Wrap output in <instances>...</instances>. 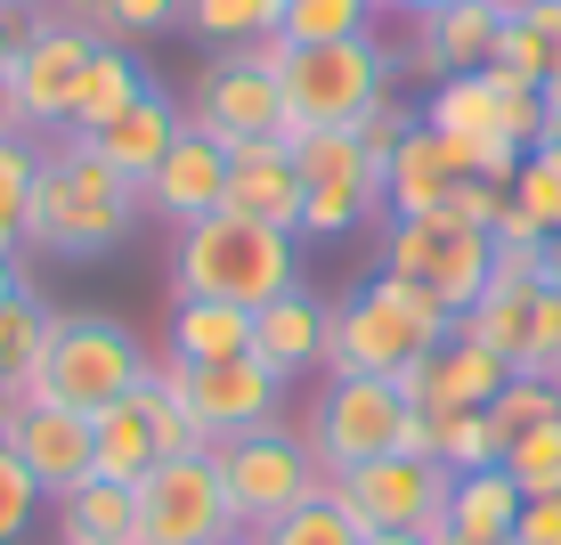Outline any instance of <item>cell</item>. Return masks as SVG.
<instances>
[{
	"label": "cell",
	"instance_id": "5b68a950",
	"mask_svg": "<svg viewBox=\"0 0 561 545\" xmlns=\"http://www.w3.org/2000/svg\"><path fill=\"white\" fill-rule=\"evenodd\" d=\"M285 139L294 130H358V114L399 90V57L358 33V42H318L285 49Z\"/></svg>",
	"mask_w": 561,
	"mask_h": 545
},
{
	"label": "cell",
	"instance_id": "7c38bea8",
	"mask_svg": "<svg viewBox=\"0 0 561 545\" xmlns=\"http://www.w3.org/2000/svg\"><path fill=\"white\" fill-rule=\"evenodd\" d=\"M448 464L432 456H375V464H351V473H325V489L342 497V513L358 530H415L432 537L448 521Z\"/></svg>",
	"mask_w": 561,
	"mask_h": 545
},
{
	"label": "cell",
	"instance_id": "ffe728a7",
	"mask_svg": "<svg viewBox=\"0 0 561 545\" xmlns=\"http://www.w3.org/2000/svg\"><path fill=\"white\" fill-rule=\"evenodd\" d=\"M220 212H244V220H268V228H294V237H301V163H294V139L228 147V204Z\"/></svg>",
	"mask_w": 561,
	"mask_h": 545
},
{
	"label": "cell",
	"instance_id": "681fc988",
	"mask_svg": "<svg viewBox=\"0 0 561 545\" xmlns=\"http://www.w3.org/2000/svg\"><path fill=\"white\" fill-rule=\"evenodd\" d=\"M211 545H261L253 530H228V537H211Z\"/></svg>",
	"mask_w": 561,
	"mask_h": 545
},
{
	"label": "cell",
	"instance_id": "ab89813d",
	"mask_svg": "<svg viewBox=\"0 0 561 545\" xmlns=\"http://www.w3.org/2000/svg\"><path fill=\"white\" fill-rule=\"evenodd\" d=\"M415 123H423V106H415V99H399V90H391V99H375V106L358 114V147H366V155L382 163V155H391L399 139H408Z\"/></svg>",
	"mask_w": 561,
	"mask_h": 545
},
{
	"label": "cell",
	"instance_id": "9a60e30c",
	"mask_svg": "<svg viewBox=\"0 0 561 545\" xmlns=\"http://www.w3.org/2000/svg\"><path fill=\"white\" fill-rule=\"evenodd\" d=\"M505 383H513V366L496 359V350H480L472 334H448L439 350H423L408 375H399V391H408L415 416H480Z\"/></svg>",
	"mask_w": 561,
	"mask_h": 545
},
{
	"label": "cell",
	"instance_id": "30bf717a",
	"mask_svg": "<svg viewBox=\"0 0 561 545\" xmlns=\"http://www.w3.org/2000/svg\"><path fill=\"white\" fill-rule=\"evenodd\" d=\"M130 497H139L130 545H211V537L237 530V504H228V480H220V456H211V447L163 456Z\"/></svg>",
	"mask_w": 561,
	"mask_h": 545
},
{
	"label": "cell",
	"instance_id": "484cf974",
	"mask_svg": "<svg viewBox=\"0 0 561 545\" xmlns=\"http://www.w3.org/2000/svg\"><path fill=\"white\" fill-rule=\"evenodd\" d=\"M163 359H187V366H220V359H253V309L237 302H171V334H163Z\"/></svg>",
	"mask_w": 561,
	"mask_h": 545
},
{
	"label": "cell",
	"instance_id": "7a4b0ae2",
	"mask_svg": "<svg viewBox=\"0 0 561 545\" xmlns=\"http://www.w3.org/2000/svg\"><path fill=\"white\" fill-rule=\"evenodd\" d=\"M301 285V237L294 228L244 220V212H211L187 220L171 245V302H237V309H268L277 294Z\"/></svg>",
	"mask_w": 561,
	"mask_h": 545
},
{
	"label": "cell",
	"instance_id": "d4e9b609",
	"mask_svg": "<svg viewBox=\"0 0 561 545\" xmlns=\"http://www.w3.org/2000/svg\"><path fill=\"white\" fill-rule=\"evenodd\" d=\"M520 480L505 473V464H489V473H456L448 480V530L456 545H513V521H520Z\"/></svg>",
	"mask_w": 561,
	"mask_h": 545
},
{
	"label": "cell",
	"instance_id": "52a82bcc",
	"mask_svg": "<svg viewBox=\"0 0 561 545\" xmlns=\"http://www.w3.org/2000/svg\"><path fill=\"white\" fill-rule=\"evenodd\" d=\"M211 456H220L237 530H268V521H285L294 504H309L325 489L318 447H309V432H294V423H261V432H244V440H220Z\"/></svg>",
	"mask_w": 561,
	"mask_h": 545
},
{
	"label": "cell",
	"instance_id": "1f68e13d",
	"mask_svg": "<svg viewBox=\"0 0 561 545\" xmlns=\"http://www.w3.org/2000/svg\"><path fill=\"white\" fill-rule=\"evenodd\" d=\"M180 16H187V0H99L90 9V42H163V33H180Z\"/></svg>",
	"mask_w": 561,
	"mask_h": 545
},
{
	"label": "cell",
	"instance_id": "44dd1931",
	"mask_svg": "<svg viewBox=\"0 0 561 545\" xmlns=\"http://www.w3.org/2000/svg\"><path fill=\"white\" fill-rule=\"evenodd\" d=\"M325 334H334V302L309 294V285H294V294H277L268 309H253V359L277 383L318 375L325 366Z\"/></svg>",
	"mask_w": 561,
	"mask_h": 545
},
{
	"label": "cell",
	"instance_id": "7dc6e473",
	"mask_svg": "<svg viewBox=\"0 0 561 545\" xmlns=\"http://www.w3.org/2000/svg\"><path fill=\"white\" fill-rule=\"evenodd\" d=\"M546 285H561V228L546 237Z\"/></svg>",
	"mask_w": 561,
	"mask_h": 545
},
{
	"label": "cell",
	"instance_id": "277c9868",
	"mask_svg": "<svg viewBox=\"0 0 561 545\" xmlns=\"http://www.w3.org/2000/svg\"><path fill=\"white\" fill-rule=\"evenodd\" d=\"M456 334V318L439 309L432 294H415V285L399 277H366L358 294L334 302V334H325V375H408L423 350H439Z\"/></svg>",
	"mask_w": 561,
	"mask_h": 545
},
{
	"label": "cell",
	"instance_id": "d6986e66",
	"mask_svg": "<svg viewBox=\"0 0 561 545\" xmlns=\"http://www.w3.org/2000/svg\"><path fill=\"white\" fill-rule=\"evenodd\" d=\"M139 204L154 212V220H171V228H187V220H211V212L228 204V147L220 139H204L196 123L180 130V147L154 163V180L139 188Z\"/></svg>",
	"mask_w": 561,
	"mask_h": 545
},
{
	"label": "cell",
	"instance_id": "83f0119b",
	"mask_svg": "<svg viewBox=\"0 0 561 545\" xmlns=\"http://www.w3.org/2000/svg\"><path fill=\"white\" fill-rule=\"evenodd\" d=\"M49 326H57V309L42 302V285H25V294H16L9 309H0V399H25L33 359H42Z\"/></svg>",
	"mask_w": 561,
	"mask_h": 545
},
{
	"label": "cell",
	"instance_id": "603a6c76",
	"mask_svg": "<svg viewBox=\"0 0 561 545\" xmlns=\"http://www.w3.org/2000/svg\"><path fill=\"white\" fill-rule=\"evenodd\" d=\"M180 130H187V106H180V99H163V90H147V99H139V106H123L90 147H99L106 163L123 171V180H139V188H147V180H154V163L180 147Z\"/></svg>",
	"mask_w": 561,
	"mask_h": 545
},
{
	"label": "cell",
	"instance_id": "8d00e7d4",
	"mask_svg": "<svg viewBox=\"0 0 561 545\" xmlns=\"http://www.w3.org/2000/svg\"><path fill=\"white\" fill-rule=\"evenodd\" d=\"M561 416V383H546V375H513L505 391L489 399V423L505 440H520V432H537V423H553Z\"/></svg>",
	"mask_w": 561,
	"mask_h": 545
},
{
	"label": "cell",
	"instance_id": "f1b7e54d",
	"mask_svg": "<svg viewBox=\"0 0 561 545\" xmlns=\"http://www.w3.org/2000/svg\"><path fill=\"white\" fill-rule=\"evenodd\" d=\"M546 294V285H537ZM537 294H480L472 309L456 318V334H472L480 350H496V359L520 375V359H529V318H537Z\"/></svg>",
	"mask_w": 561,
	"mask_h": 545
},
{
	"label": "cell",
	"instance_id": "4dcf8cb0",
	"mask_svg": "<svg viewBox=\"0 0 561 545\" xmlns=\"http://www.w3.org/2000/svg\"><path fill=\"white\" fill-rule=\"evenodd\" d=\"M277 16H285V0H187L180 25L220 49H253V42H277Z\"/></svg>",
	"mask_w": 561,
	"mask_h": 545
},
{
	"label": "cell",
	"instance_id": "d6a6232c",
	"mask_svg": "<svg viewBox=\"0 0 561 545\" xmlns=\"http://www.w3.org/2000/svg\"><path fill=\"white\" fill-rule=\"evenodd\" d=\"M432 464H448V473H489V464H505V432L489 423V407H480V416H432Z\"/></svg>",
	"mask_w": 561,
	"mask_h": 545
},
{
	"label": "cell",
	"instance_id": "60d3db41",
	"mask_svg": "<svg viewBox=\"0 0 561 545\" xmlns=\"http://www.w3.org/2000/svg\"><path fill=\"white\" fill-rule=\"evenodd\" d=\"M520 375H546L561 383V285L537 294V318H529V359H520Z\"/></svg>",
	"mask_w": 561,
	"mask_h": 545
},
{
	"label": "cell",
	"instance_id": "3957f363",
	"mask_svg": "<svg viewBox=\"0 0 561 545\" xmlns=\"http://www.w3.org/2000/svg\"><path fill=\"white\" fill-rule=\"evenodd\" d=\"M154 359H163V350H147V334L130 318H106V309H57L42 359H33L25 399L73 407V416H99V407L139 391V383L154 375Z\"/></svg>",
	"mask_w": 561,
	"mask_h": 545
},
{
	"label": "cell",
	"instance_id": "7402d4cb",
	"mask_svg": "<svg viewBox=\"0 0 561 545\" xmlns=\"http://www.w3.org/2000/svg\"><path fill=\"white\" fill-rule=\"evenodd\" d=\"M163 464V440H154V416H147V383L130 399H114L90 416V480H123V489H139V480Z\"/></svg>",
	"mask_w": 561,
	"mask_h": 545
},
{
	"label": "cell",
	"instance_id": "f35d334b",
	"mask_svg": "<svg viewBox=\"0 0 561 545\" xmlns=\"http://www.w3.org/2000/svg\"><path fill=\"white\" fill-rule=\"evenodd\" d=\"M33 180H42V139H0V228H16V237L33 212Z\"/></svg>",
	"mask_w": 561,
	"mask_h": 545
},
{
	"label": "cell",
	"instance_id": "f907efd6",
	"mask_svg": "<svg viewBox=\"0 0 561 545\" xmlns=\"http://www.w3.org/2000/svg\"><path fill=\"white\" fill-rule=\"evenodd\" d=\"M9 49H16V25H0V66H9Z\"/></svg>",
	"mask_w": 561,
	"mask_h": 545
},
{
	"label": "cell",
	"instance_id": "c3c4849f",
	"mask_svg": "<svg viewBox=\"0 0 561 545\" xmlns=\"http://www.w3.org/2000/svg\"><path fill=\"white\" fill-rule=\"evenodd\" d=\"M42 0H0V25H16V16H33Z\"/></svg>",
	"mask_w": 561,
	"mask_h": 545
},
{
	"label": "cell",
	"instance_id": "836d02e7",
	"mask_svg": "<svg viewBox=\"0 0 561 545\" xmlns=\"http://www.w3.org/2000/svg\"><path fill=\"white\" fill-rule=\"evenodd\" d=\"M253 537H261V545H366V530L342 513L334 489H318L309 504H294L285 521H268V530H253Z\"/></svg>",
	"mask_w": 561,
	"mask_h": 545
},
{
	"label": "cell",
	"instance_id": "74e56055",
	"mask_svg": "<svg viewBox=\"0 0 561 545\" xmlns=\"http://www.w3.org/2000/svg\"><path fill=\"white\" fill-rule=\"evenodd\" d=\"M42 480L25 473V464H16V447L0 440V545H25L33 537V521H42Z\"/></svg>",
	"mask_w": 561,
	"mask_h": 545
},
{
	"label": "cell",
	"instance_id": "7bdbcfd3",
	"mask_svg": "<svg viewBox=\"0 0 561 545\" xmlns=\"http://www.w3.org/2000/svg\"><path fill=\"white\" fill-rule=\"evenodd\" d=\"M90 9H99V0H42L49 25H90Z\"/></svg>",
	"mask_w": 561,
	"mask_h": 545
},
{
	"label": "cell",
	"instance_id": "e0dca14e",
	"mask_svg": "<svg viewBox=\"0 0 561 545\" xmlns=\"http://www.w3.org/2000/svg\"><path fill=\"white\" fill-rule=\"evenodd\" d=\"M472 180V147L448 139V130L415 123L408 139H399L391 155H382V212L391 220H423V212L448 204V188Z\"/></svg>",
	"mask_w": 561,
	"mask_h": 545
},
{
	"label": "cell",
	"instance_id": "4316f807",
	"mask_svg": "<svg viewBox=\"0 0 561 545\" xmlns=\"http://www.w3.org/2000/svg\"><path fill=\"white\" fill-rule=\"evenodd\" d=\"M139 530V497L123 480H82L57 497V545H130Z\"/></svg>",
	"mask_w": 561,
	"mask_h": 545
},
{
	"label": "cell",
	"instance_id": "6da1fadb",
	"mask_svg": "<svg viewBox=\"0 0 561 545\" xmlns=\"http://www.w3.org/2000/svg\"><path fill=\"white\" fill-rule=\"evenodd\" d=\"M139 180H123L90 139H49L25 212V252L33 261H106L139 228Z\"/></svg>",
	"mask_w": 561,
	"mask_h": 545
},
{
	"label": "cell",
	"instance_id": "5bb4252c",
	"mask_svg": "<svg viewBox=\"0 0 561 545\" xmlns=\"http://www.w3.org/2000/svg\"><path fill=\"white\" fill-rule=\"evenodd\" d=\"M90 49H99V42H90L82 25H49V16H33V25L16 33L0 82L16 90V106L33 114V130H42V139H66V99H73V82H82Z\"/></svg>",
	"mask_w": 561,
	"mask_h": 545
},
{
	"label": "cell",
	"instance_id": "2e32d148",
	"mask_svg": "<svg viewBox=\"0 0 561 545\" xmlns=\"http://www.w3.org/2000/svg\"><path fill=\"white\" fill-rule=\"evenodd\" d=\"M0 440L16 447V464H25L33 480H42V497H49V504L90 480V416H73V407L9 399V423H0Z\"/></svg>",
	"mask_w": 561,
	"mask_h": 545
},
{
	"label": "cell",
	"instance_id": "9c48e42d",
	"mask_svg": "<svg viewBox=\"0 0 561 545\" xmlns=\"http://www.w3.org/2000/svg\"><path fill=\"white\" fill-rule=\"evenodd\" d=\"M285 42H253V49H220L196 73V99H187V123L220 147L244 139H285Z\"/></svg>",
	"mask_w": 561,
	"mask_h": 545
},
{
	"label": "cell",
	"instance_id": "8992f818",
	"mask_svg": "<svg viewBox=\"0 0 561 545\" xmlns=\"http://www.w3.org/2000/svg\"><path fill=\"white\" fill-rule=\"evenodd\" d=\"M489 252L496 237L489 228H463L448 220V212H423V220H391L382 228V277L415 285V294H432L448 318H463V309L480 302V285H489Z\"/></svg>",
	"mask_w": 561,
	"mask_h": 545
},
{
	"label": "cell",
	"instance_id": "e575fe53",
	"mask_svg": "<svg viewBox=\"0 0 561 545\" xmlns=\"http://www.w3.org/2000/svg\"><path fill=\"white\" fill-rule=\"evenodd\" d=\"M505 473L520 480V497H561V416L505 440Z\"/></svg>",
	"mask_w": 561,
	"mask_h": 545
},
{
	"label": "cell",
	"instance_id": "f546056e",
	"mask_svg": "<svg viewBox=\"0 0 561 545\" xmlns=\"http://www.w3.org/2000/svg\"><path fill=\"white\" fill-rule=\"evenodd\" d=\"M375 0H285L277 16V42L285 49H318V42H358V33H375Z\"/></svg>",
	"mask_w": 561,
	"mask_h": 545
},
{
	"label": "cell",
	"instance_id": "ac0fdd59",
	"mask_svg": "<svg viewBox=\"0 0 561 545\" xmlns=\"http://www.w3.org/2000/svg\"><path fill=\"white\" fill-rule=\"evenodd\" d=\"M496 33H505V0H456L439 16H415L408 73H423V90L448 82V73H480L496 66Z\"/></svg>",
	"mask_w": 561,
	"mask_h": 545
},
{
	"label": "cell",
	"instance_id": "b9f144b4",
	"mask_svg": "<svg viewBox=\"0 0 561 545\" xmlns=\"http://www.w3.org/2000/svg\"><path fill=\"white\" fill-rule=\"evenodd\" d=\"M513 545H561V497H529V504H520Z\"/></svg>",
	"mask_w": 561,
	"mask_h": 545
},
{
	"label": "cell",
	"instance_id": "ee69618b",
	"mask_svg": "<svg viewBox=\"0 0 561 545\" xmlns=\"http://www.w3.org/2000/svg\"><path fill=\"white\" fill-rule=\"evenodd\" d=\"M375 9H391V16H408V25H415V16H439V9H456V0H375Z\"/></svg>",
	"mask_w": 561,
	"mask_h": 545
},
{
	"label": "cell",
	"instance_id": "8fae6325",
	"mask_svg": "<svg viewBox=\"0 0 561 545\" xmlns=\"http://www.w3.org/2000/svg\"><path fill=\"white\" fill-rule=\"evenodd\" d=\"M301 163V237H351L382 212V163L358 147V130H294Z\"/></svg>",
	"mask_w": 561,
	"mask_h": 545
},
{
	"label": "cell",
	"instance_id": "4fadbf2b",
	"mask_svg": "<svg viewBox=\"0 0 561 545\" xmlns=\"http://www.w3.org/2000/svg\"><path fill=\"white\" fill-rule=\"evenodd\" d=\"M154 375L180 391V407L196 416V432L220 447V440H244L261 423H285V383L268 375L261 359H220V366H187V359H154Z\"/></svg>",
	"mask_w": 561,
	"mask_h": 545
},
{
	"label": "cell",
	"instance_id": "d590c367",
	"mask_svg": "<svg viewBox=\"0 0 561 545\" xmlns=\"http://www.w3.org/2000/svg\"><path fill=\"white\" fill-rule=\"evenodd\" d=\"M513 204L529 212L546 237L561 228V139H546V147L520 155V171H513Z\"/></svg>",
	"mask_w": 561,
	"mask_h": 545
},
{
	"label": "cell",
	"instance_id": "cb8c5ba5",
	"mask_svg": "<svg viewBox=\"0 0 561 545\" xmlns=\"http://www.w3.org/2000/svg\"><path fill=\"white\" fill-rule=\"evenodd\" d=\"M147 90H154V82H147L139 57L114 49V42H99V49H90V66H82V82H73V99H66V139H99L114 114L139 106Z\"/></svg>",
	"mask_w": 561,
	"mask_h": 545
},
{
	"label": "cell",
	"instance_id": "ba28073f",
	"mask_svg": "<svg viewBox=\"0 0 561 545\" xmlns=\"http://www.w3.org/2000/svg\"><path fill=\"white\" fill-rule=\"evenodd\" d=\"M408 432H415V407L391 375H325L318 407H309V447H318L325 473L408 456Z\"/></svg>",
	"mask_w": 561,
	"mask_h": 545
},
{
	"label": "cell",
	"instance_id": "f6af8a7d",
	"mask_svg": "<svg viewBox=\"0 0 561 545\" xmlns=\"http://www.w3.org/2000/svg\"><path fill=\"white\" fill-rule=\"evenodd\" d=\"M25 285H33V277H25V261H0V309H9L16 294H25Z\"/></svg>",
	"mask_w": 561,
	"mask_h": 545
},
{
	"label": "cell",
	"instance_id": "816d5d0a",
	"mask_svg": "<svg viewBox=\"0 0 561 545\" xmlns=\"http://www.w3.org/2000/svg\"><path fill=\"white\" fill-rule=\"evenodd\" d=\"M546 139H561V114H553V130H546Z\"/></svg>",
	"mask_w": 561,
	"mask_h": 545
},
{
	"label": "cell",
	"instance_id": "bcb514c9",
	"mask_svg": "<svg viewBox=\"0 0 561 545\" xmlns=\"http://www.w3.org/2000/svg\"><path fill=\"white\" fill-rule=\"evenodd\" d=\"M366 545H432V537H415V530H366Z\"/></svg>",
	"mask_w": 561,
	"mask_h": 545
}]
</instances>
